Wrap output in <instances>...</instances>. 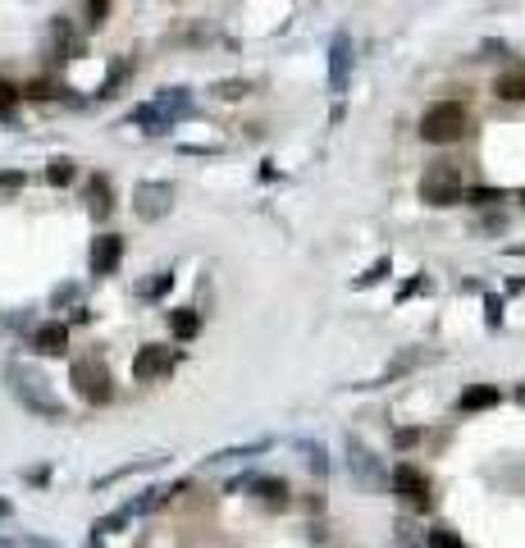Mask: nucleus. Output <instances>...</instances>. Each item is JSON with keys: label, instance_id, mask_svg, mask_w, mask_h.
I'll list each match as a JSON object with an SVG mask.
<instances>
[{"label": "nucleus", "instance_id": "nucleus-1", "mask_svg": "<svg viewBox=\"0 0 525 548\" xmlns=\"http://www.w3.org/2000/svg\"><path fill=\"white\" fill-rule=\"evenodd\" d=\"M5 384H10V394H14L32 416H42V420H64V416H69L64 403L55 398L51 379H46L42 370H32V366H23V361H10V366H5Z\"/></svg>", "mask_w": 525, "mask_h": 548}, {"label": "nucleus", "instance_id": "nucleus-2", "mask_svg": "<svg viewBox=\"0 0 525 548\" xmlns=\"http://www.w3.org/2000/svg\"><path fill=\"white\" fill-rule=\"evenodd\" d=\"M69 379H73V388H78V398L83 403H92V407H101V403H110L114 398V384H110V370H105V361L96 357H78L73 361V370H69Z\"/></svg>", "mask_w": 525, "mask_h": 548}, {"label": "nucleus", "instance_id": "nucleus-3", "mask_svg": "<svg viewBox=\"0 0 525 548\" xmlns=\"http://www.w3.org/2000/svg\"><path fill=\"white\" fill-rule=\"evenodd\" d=\"M421 133H425V142H457L462 133H466V105L462 101H438V105H429L425 110V120H421Z\"/></svg>", "mask_w": 525, "mask_h": 548}, {"label": "nucleus", "instance_id": "nucleus-4", "mask_svg": "<svg viewBox=\"0 0 525 548\" xmlns=\"http://www.w3.org/2000/svg\"><path fill=\"white\" fill-rule=\"evenodd\" d=\"M421 197H425L429 206H453V202H462V170H457L453 161H438L434 170H425Z\"/></svg>", "mask_w": 525, "mask_h": 548}, {"label": "nucleus", "instance_id": "nucleus-5", "mask_svg": "<svg viewBox=\"0 0 525 548\" xmlns=\"http://www.w3.org/2000/svg\"><path fill=\"white\" fill-rule=\"evenodd\" d=\"M347 453H352V480L361 485V489H371V494H379L388 480H384V466H379V457L366 448V444H356V439H347Z\"/></svg>", "mask_w": 525, "mask_h": 548}, {"label": "nucleus", "instance_id": "nucleus-6", "mask_svg": "<svg viewBox=\"0 0 525 548\" xmlns=\"http://www.w3.org/2000/svg\"><path fill=\"white\" fill-rule=\"evenodd\" d=\"M174 370V352L170 347H160V343H146L138 357H133V379L151 384V379H165Z\"/></svg>", "mask_w": 525, "mask_h": 548}, {"label": "nucleus", "instance_id": "nucleus-7", "mask_svg": "<svg viewBox=\"0 0 525 548\" xmlns=\"http://www.w3.org/2000/svg\"><path fill=\"white\" fill-rule=\"evenodd\" d=\"M393 494H402L412 507H429V476L421 471V466L402 461L397 471H393Z\"/></svg>", "mask_w": 525, "mask_h": 548}, {"label": "nucleus", "instance_id": "nucleus-8", "mask_svg": "<svg viewBox=\"0 0 525 548\" xmlns=\"http://www.w3.org/2000/svg\"><path fill=\"white\" fill-rule=\"evenodd\" d=\"M170 202H174V187L170 183H138V192H133V206H138L142 220L170 215Z\"/></svg>", "mask_w": 525, "mask_h": 548}, {"label": "nucleus", "instance_id": "nucleus-9", "mask_svg": "<svg viewBox=\"0 0 525 548\" xmlns=\"http://www.w3.org/2000/svg\"><path fill=\"white\" fill-rule=\"evenodd\" d=\"M92 274H114L119 261H124V238L119 233H101V238L92 243Z\"/></svg>", "mask_w": 525, "mask_h": 548}, {"label": "nucleus", "instance_id": "nucleus-10", "mask_svg": "<svg viewBox=\"0 0 525 548\" xmlns=\"http://www.w3.org/2000/svg\"><path fill=\"white\" fill-rule=\"evenodd\" d=\"M64 347H69V329L60 320H51V325H42L32 334V352H42V357H60Z\"/></svg>", "mask_w": 525, "mask_h": 548}, {"label": "nucleus", "instance_id": "nucleus-11", "mask_svg": "<svg viewBox=\"0 0 525 548\" xmlns=\"http://www.w3.org/2000/svg\"><path fill=\"white\" fill-rule=\"evenodd\" d=\"M334 60H329V83H334V92H343L347 87V60H352V42L347 37H334V51H329Z\"/></svg>", "mask_w": 525, "mask_h": 548}, {"label": "nucleus", "instance_id": "nucleus-12", "mask_svg": "<svg viewBox=\"0 0 525 548\" xmlns=\"http://www.w3.org/2000/svg\"><path fill=\"white\" fill-rule=\"evenodd\" d=\"M88 206H92L96 220H105V215L114 211V202H110V179H105V174H96V179L88 183Z\"/></svg>", "mask_w": 525, "mask_h": 548}, {"label": "nucleus", "instance_id": "nucleus-13", "mask_svg": "<svg viewBox=\"0 0 525 548\" xmlns=\"http://www.w3.org/2000/svg\"><path fill=\"white\" fill-rule=\"evenodd\" d=\"M494 92H498L503 101H525V64H521V69H507V73H498Z\"/></svg>", "mask_w": 525, "mask_h": 548}, {"label": "nucleus", "instance_id": "nucleus-14", "mask_svg": "<svg viewBox=\"0 0 525 548\" xmlns=\"http://www.w3.org/2000/svg\"><path fill=\"white\" fill-rule=\"evenodd\" d=\"M462 411H479V407H498V388L494 384H479V388H471V394H462V403H457Z\"/></svg>", "mask_w": 525, "mask_h": 548}, {"label": "nucleus", "instance_id": "nucleus-15", "mask_svg": "<svg viewBox=\"0 0 525 548\" xmlns=\"http://www.w3.org/2000/svg\"><path fill=\"white\" fill-rule=\"evenodd\" d=\"M247 489H256L265 502H288V485L284 480H270V476H256V480H247Z\"/></svg>", "mask_w": 525, "mask_h": 548}, {"label": "nucleus", "instance_id": "nucleus-16", "mask_svg": "<svg viewBox=\"0 0 525 548\" xmlns=\"http://www.w3.org/2000/svg\"><path fill=\"white\" fill-rule=\"evenodd\" d=\"M170 329H174L179 338H196V329H201V320H196V311H192V306H183V311H174V316H170Z\"/></svg>", "mask_w": 525, "mask_h": 548}, {"label": "nucleus", "instance_id": "nucleus-17", "mask_svg": "<svg viewBox=\"0 0 525 548\" xmlns=\"http://www.w3.org/2000/svg\"><path fill=\"white\" fill-rule=\"evenodd\" d=\"M46 179H51L55 187H64V183L73 179V161H51V170H46Z\"/></svg>", "mask_w": 525, "mask_h": 548}, {"label": "nucleus", "instance_id": "nucleus-18", "mask_svg": "<svg viewBox=\"0 0 525 548\" xmlns=\"http://www.w3.org/2000/svg\"><path fill=\"white\" fill-rule=\"evenodd\" d=\"M429 548H466L453 530H429Z\"/></svg>", "mask_w": 525, "mask_h": 548}, {"label": "nucleus", "instance_id": "nucleus-19", "mask_svg": "<svg viewBox=\"0 0 525 548\" xmlns=\"http://www.w3.org/2000/svg\"><path fill=\"white\" fill-rule=\"evenodd\" d=\"M105 14H110V0H88V23H92V28H101Z\"/></svg>", "mask_w": 525, "mask_h": 548}, {"label": "nucleus", "instance_id": "nucleus-20", "mask_svg": "<svg viewBox=\"0 0 525 548\" xmlns=\"http://www.w3.org/2000/svg\"><path fill=\"white\" fill-rule=\"evenodd\" d=\"M10 548H60V544H51V539H37V535H23V539H14Z\"/></svg>", "mask_w": 525, "mask_h": 548}, {"label": "nucleus", "instance_id": "nucleus-21", "mask_svg": "<svg viewBox=\"0 0 525 548\" xmlns=\"http://www.w3.org/2000/svg\"><path fill=\"white\" fill-rule=\"evenodd\" d=\"M165 288H170V274H160L155 284H146V288H142V297H160V293H165Z\"/></svg>", "mask_w": 525, "mask_h": 548}, {"label": "nucleus", "instance_id": "nucleus-22", "mask_svg": "<svg viewBox=\"0 0 525 548\" xmlns=\"http://www.w3.org/2000/svg\"><path fill=\"white\" fill-rule=\"evenodd\" d=\"M19 101V87H10V83H0V110H10Z\"/></svg>", "mask_w": 525, "mask_h": 548}, {"label": "nucleus", "instance_id": "nucleus-23", "mask_svg": "<svg viewBox=\"0 0 525 548\" xmlns=\"http://www.w3.org/2000/svg\"><path fill=\"white\" fill-rule=\"evenodd\" d=\"M494 202H503V192H489V187L475 192V206H494Z\"/></svg>", "mask_w": 525, "mask_h": 548}, {"label": "nucleus", "instance_id": "nucleus-24", "mask_svg": "<svg viewBox=\"0 0 525 548\" xmlns=\"http://www.w3.org/2000/svg\"><path fill=\"white\" fill-rule=\"evenodd\" d=\"M23 183V174H0V187H19Z\"/></svg>", "mask_w": 525, "mask_h": 548}, {"label": "nucleus", "instance_id": "nucleus-25", "mask_svg": "<svg viewBox=\"0 0 525 548\" xmlns=\"http://www.w3.org/2000/svg\"><path fill=\"white\" fill-rule=\"evenodd\" d=\"M10 512H14V507H10V498H0V521H5Z\"/></svg>", "mask_w": 525, "mask_h": 548}, {"label": "nucleus", "instance_id": "nucleus-26", "mask_svg": "<svg viewBox=\"0 0 525 548\" xmlns=\"http://www.w3.org/2000/svg\"><path fill=\"white\" fill-rule=\"evenodd\" d=\"M0 548H10V544H5V539H0Z\"/></svg>", "mask_w": 525, "mask_h": 548}, {"label": "nucleus", "instance_id": "nucleus-27", "mask_svg": "<svg viewBox=\"0 0 525 548\" xmlns=\"http://www.w3.org/2000/svg\"><path fill=\"white\" fill-rule=\"evenodd\" d=\"M521 403H525V388H521Z\"/></svg>", "mask_w": 525, "mask_h": 548}]
</instances>
